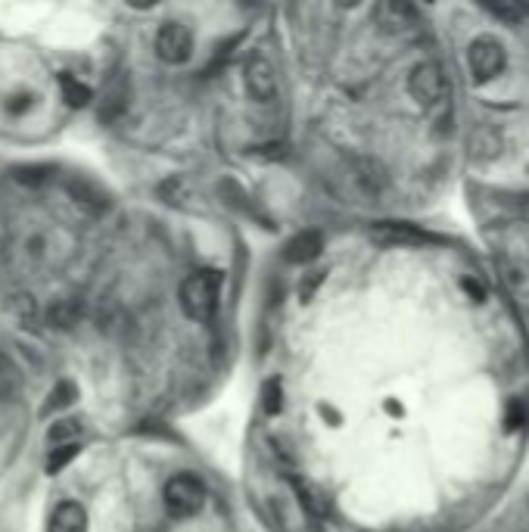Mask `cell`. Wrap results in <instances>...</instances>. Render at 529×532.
Masks as SVG:
<instances>
[{
	"label": "cell",
	"instance_id": "cell-14",
	"mask_svg": "<svg viewBox=\"0 0 529 532\" xmlns=\"http://www.w3.org/2000/svg\"><path fill=\"white\" fill-rule=\"evenodd\" d=\"M128 109V84H116V88H109L103 97V109H100V119H116Z\"/></svg>",
	"mask_w": 529,
	"mask_h": 532
},
{
	"label": "cell",
	"instance_id": "cell-9",
	"mask_svg": "<svg viewBox=\"0 0 529 532\" xmlns=\"http://www.w3.org/2000/svg\"><path fill=\"white\" fill-rule=\"evenodd\" d=\"M50 532H88V514L78 501H63L50 517Z\"/></svg>",
	"mask_w": 529,
	"mask_h": 532
},
{
	"label": "cell",
	"instance_id": "cell-19",
	"mask_svg": "<svg viewBox=\"0 0 529 532\" xmlns=\"http://www.w3.org/2000/svg\"><path fill=\"white\" fill-rule=\"evenodd\" d=\"M324 274H327V271H309V274L299 280V299H302V302H312L315 290L324 284Z\"/></svg>",
	"mask_w": 529,
	"mask_h": 532
},
{
	"label": "cell",
	"instance_id": "cell-18",
	"mask_svg": "<svg viewBox=\"0 0 529 532\" xmlns=\"http://www.w3.org/2000/svg\"><path fill=\"white\" fill-rule=\"evenodd\" d=\"M78 399V389L72 386V383H57L53 386V392H50V399H47V408L44 411H60V408H69L72 402Z\"/></svg>",
	"mask_w": 529,
	"mask_h": 532
},
{
	"label": "cell",
	"instance_id": "cell-13",
	"mask_svg": "<svg viewBox=\"0 0 529 532\" xmlns=\"http://www.w3.org/2000/svg\"><path fill=\"white\" fill-rule=\"evenodd\" d=\"M60 91H63V100L75 109L91 103V88L85 81H78L75 75H60Z\"/></svg>",
	"mask_w": 529,
	"mask_h": 532
},
{
	"label": "cell",
	"instance_id": "cell-10",
	"mask_svg": "<svg viewBox=\"0 0 529 532\" xmlns=\"http://www.w3.org/2000/svg\"><path fill=\"white\" fill-rule=\"evenodd\" d=\"M414 10L405 4H380L377 7V22L386 28V32H405V28L414 25Z\"/></svg>",
	"mask_w": 529,
	"mask_h": 532
},
{
	"label": "cell",
	"instance_id": "cell-7",
	"mask_svg": "<svg viewBox=\"0 0 529 532\" xmlns=\"http://www.w3.org/2000/svg\"><path fill=\"white\" fill-rule=\"evenodd\" d=\"M343 181H346L349 190L358 193V196H377V193L383 190V172H380L374 162H368V159H352V162L346 165Z\"/></svg>",
	"mask_w": 529,
	"mask_h": 532
},
{
	"label": "cell",
	"instance_id": "cell-4",
	"mask_svg": "<svg viewBox=\"0 0 529 532\" xmlns=\"http://www.w3.org/2000/svg\"><path fill=\"white\" fill-rule=\"evenodd\" d=\"M467 66H470V75L477 84H486L492 78H498L508 66V53L501 47V41L483 35L477 41H470L467 47Z\"/></svg>",
	"mask_w": 529,
	"mask_h": 532
},
{
	"label": "cell",
	"instance_id": "cell-8",
	"mask_svg": "<svg viewBox=\"0 0 529 532\" xmlns=\"http://www.w3.org/2000/svg\"><path fill=\"white\" fill-rule=\"evenodd\" d=\"M321 249H324V237L318 231H302L284 246V259L293 262V265H305V262L318 259Z\"/></svg>",
	"mask_w": 529,
	"mask_h": 532
},
{
	"label": "cell",
	"instance_id": "cell-12",
	"mask_svg": "<svg viewBox=\"0 0 529 532\" xmlns=\"http://www.w3.org/2000/svg\"><path fill=\"white\" fill-rule=\"evenodd\" d=\"M296 495H299L302 508L309 511V514H315V517L330 514V501H327V495H324L318 486H312V483H296Z\"/></svg>",
	"mask_w": 529,
	"mask_h": 532
},
{
	"label": "cell",
	"instance_id": "cell-1",
	"mask_svg": "<svg viewBox=\"0 0 529 532\" xmlns=\"http://www.w3.org/2000/svg\"><path fill=\"white\" fill-rule=\"evenodd\" d=\"M408 91L411 97L421 103L427 112L433 116H449L452 109V84L445 78L442 66L439 63H417L411 69V78H408Z\"/></svg>",
	"mask_w": 529,
	"mask_h": 532
},
{
	"label": "cell",
	"instance_id": "cell-3",
	"mask_svg": "<svg viewBox=\"0 0 529 532\" xmlns=\"http://www.w3.org/2000/svg\"><path fill=\"white\" fill-rule=\"evenodd\" d=\"M165 508H169L172 517L178 520H187V517H197L206 504V486L197 480V476L190 473H181V476H172L169 483H165Z\"/></svg>",
	"mask_w": 529,
	"mask_h": 532
},
{
	"label": "cell",
	"instance_id": "cell-16",
	"mask_svg": "<svg viewBox=\"0 0 529 532\" xmlns=\"http://www.w3.org/2000/svg\"><path fill=\"white\" fill-rule=\"evenodd\" d=\"M78 458V442H72V445H57L50 452V458H47V464H44V470L53 476V473H60L66 464H72Z\"/></svg>",
	"mask_w": 529,
	"mask_h": 532
},
{
	"label": "cell",
	"instance_id": "cell-5",
	"mask_svg": "<svg viewBox=\"0 0 529 532\" xmlns=\"http://www.w3.org/2000/svg\"><path fill=\"white\" fill-rule=\"evenodd\" d=\"M193 53V35L184 22H165L156 35V56L169 66H181Z\"/></svg>",
	"mask_w": 529,
	"mask_h": 532
},
{
	"label": "cell",
	"instance_id": "cell-6",
	"mask_svg": "<svg viewBox=\"0 0 529 532\" xmlns=\"http://www.w3.org/2000/svg\"><path fill=\"white\" fill-rule=\"evenodd\" d=\"M243 81H246L249 97H253L256 103H271L277 97V78H274V69L265 56H253V60L246 63Z\"/></svg>",
	"mask_w": 529,
	"mask_h": 532
},
{
	"label": "cell",
	"instance_id": "cell-17",
	"mask_svg": "<svg viewBox=\"0 0 529 532\" xmlns=\"http://www.w3.org/2000/svg\"><path fill=\"white\" fill-rule=\"evenodd\" d=\"M281 408H284V386H281V380H268L262 386V411L281 414Z\"/></svg>",
	"mask_w": 529,
	"mask_h": 532
},
{
	"label": "cell",
	"instance_id": "cell-20",
	"mask_svg": "<svg viewBox=\"0 0 529 532\" xmlns=\"http://www.w3.org/2000/svg\"><path fill=\"white\" fill-rule=\"evenodd\" d=\"M486 10L495 13V16H508V19H520V16H523L520 7H486Z\"/></svg>",
	"mask_w": 529,
	"mask_h": 532
},
{
	"label": "cell",
	"instance_id": "cell-15",
	"mask_svg": "<svg viewBox=\"0 0 529 532\" xmlns=\"http://www.w3.org/2000/svg\"><path fill=\"white\" fill-rule=\"evenodd\" d=\"M78 433H81V424H78V420H72V417H66V420H57V424L47 430V442L53 448H57V445H72L78 439Z\"/></svg>",
	"mask_w": 529,
	"mask_h": 532
},
{
	"label": "cell",
	"instance_id": "cell-2",
	"mask_svg": "<svg viewBox=\"0 0 529 532\" xmlns=\"http://www.w3.org/2000/svg\"><path fill=\"white\" fill-rule=\"evenodd\" d=\"M218 305V274L197 271L181 284V308L193 321H209Z\"/></svg>",
	"mask_w": 529,
	"mask_h": 532
},
{
	"label": "cell",
	"instance_id": "cell-11",
	"mask_svg": "<svg viewBox=\"0 0 529 532\" xmlns=\"http://www.w3.org/2000/svg\"><path fill=\"white\" fill-rule=\"evenodd\" d=\"M78 318H81V305H78V302H72V299H60V302H53V305H50V312H47V321H50L53 327H60V330L75 327V324H78Z\"/></svg>",
	"mask_w": 529,
	"mask_h": 532
}]
</instances>
